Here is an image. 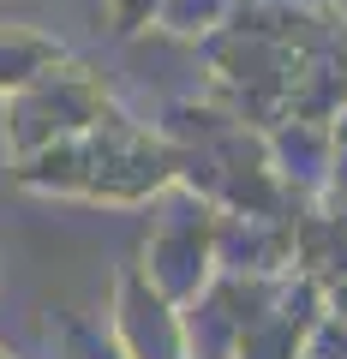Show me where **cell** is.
Listing matches in <instances>:
<instances>
[{"instance_id": "cell-5", "label": "cell", "mask_w": 347, "mask_h": 359, "mask_svg": "<svg viewBox=\"0 0 347 359\" xmlns=\"http://www.w3.org/2000/svg\"><path fill=\"white\" fill-rule=\"evenodd\" d=\"M54 60H66V48L54 36H42V30H30V25H0V96L25 90L30 78H42Z\"/></svg>"}, {"instance_id": "cell-4", "label": "cell", "mask_w": 347, "mask_h": 359, "mask_svg": "<svg viewBox=\"0 0 347 359\" xmlns=\"http://www.w3.org/2000/svg\"><path fill=\"white\" fill-rule=\"evenodd\" d=\"M108 335H114V347L126 359H186L180 306H168L138 276V264L120 269V282H114V330Z\"/></svg>"}, {"instance_id": "cell-8", "label": "cell", "mask_w": 347, "mask_h": 359, "mask_svg": "<svg viewBox=\"0 0 347 359\" xmlns=\"http://www.w3.org/2000/svg\"><path fill=\"white\" fill-rule=\"evenodd\" d=\"M156 6H162V0H108V13H114L120 30H144L156 18Z\"/></svg>"}, {"instance_id": "cell-3", "label": "cell", "mask_w": 347, "mask_h": 359, "mask_svg": "<svg viewBox=\"0 0 347 359\" xmlns=\"http://www.w3.org/2000/svg\"><path fill=\"white\" fill-rule=\"evenodd\" d=\"M138 276L168 299V306H192L210 287V276H216V210L198 192L180 186L174 210H162V222H156L150 240H144Z\"/></svg>"}, {"instance_id": "cell-6", "label": "cell", "mask_w": 347, "mask_h": 359, "mask_svg": "<svg viewBox=\"0 0 347 359\" xmlns=\"http://www.w3.org/2000/svg\"><path fill=\"white\" fill-rule=\"evenodd\" d=\"M228 13H233V0H162L156 25L174 30V36H210Z\"/></svg>"}, {"instance_id": "cell-1", "label": "cell", "mask_w": 347, "mask_h": 359, "mask_svg": "<svg viewBox=\"0 0 347 359\" xmlns=\"http://www.w3.org/2000/svg\"><path fill=\"white\" fill-rule=\"evenodd\" d=\"M18 186L48 198H84V204H144V198L174 186V150L162 132L126 120L114 102L78 126L72 138L25 156L13 168Z\"/></svg>"}, {"instance_id": "cell-2", "label": "cell", "mask_w": 347, "mask_h": 359, "mask_svg": "<svg viewBox=\"0 0 347 359\" xmlns=\"http://www.w3.org/2000/svg\"><path fill=\"white\" fill-rule=\"evenodd\" d=\"M114 102L108 84L78 60H54L42 78H30L25 90L6 96V120H0V144H6V168H18L25 156L48 150V144L72 138L78 126H90L102 108Z\"/></svg>"}, {"instance_id": "cell-7", "label": "cell", "mask_w": 347, "mask_h": 359, "mask_svg": "<svg viewBox=\"0 0 347 359\" xmlns=\"http://www.w3.org/2000/svg\"><path fill=\"white\" fill-rule=\"evenodd\" d=\"M60 341H66V359H126L114 347V335H102L96 323H78V318L60 323Z\"/></svg>"}, {"instance_id": "cell-9", "label": "cell", "mask_w": 347, "mask_h": 359, "mask_svg": "<svg viewBox=\"0 0 347 359\" xmlns=\"http://www.w3.org/2000/svg\"><path fill=\"white\" fill-rule=\"evenodd\" d=\"M0 359H6V353H0Z\"/></svg>"}]
</instances>
